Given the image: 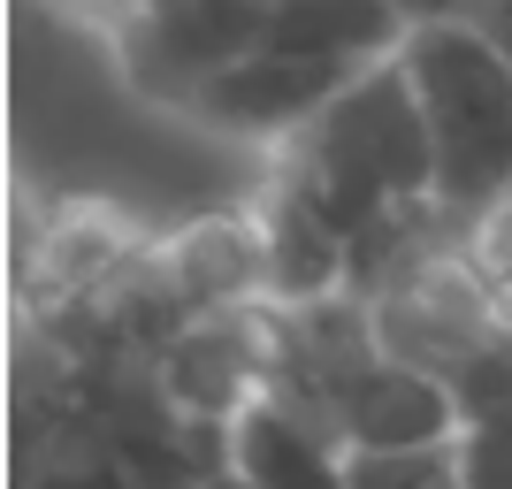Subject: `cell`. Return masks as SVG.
Wrapping results in <instances>:
<instances>
[{
  "label": "cell",
  "mask_w": 512,
  "mask_h": 489,
  "mask_svg": "<svg viewBox=\"0 0 512 489\" xmlns=\"http://www.w3.org/2000/svg\"><path fill=\"white\" fill-rule=\"evenodd\" d=\"M276 184H291L344 245H360L383 214L436 199V130L406 54L367 62L314 123L291 130L276 146Z\"/></svg>",
  "instance_id": "1"
},
{
  "label": "cell",
  "mask_w": 512,
  "mask_h": 489,
  "mask_svg": "<svg viewBox=\"0 0 512 489\" xmlns=\"http://www.w3.org/2000/svg\"><path fill=\"white\" fill-rule=\"evenodd\" d=\"M398 54L436 130V199L482 222L512 199V54L482 31V16L413 23Z\"/></svg>",
  "instance_id": "2"
},
{
  "label": "cell",
  "mask_w": 512,
  "mask_h": 489,
  "mask_svg": "<svg viewBox=\"0 0 512 489\" xmlns=\"http://www.w3.org/2000/svg\"><path fill=\"white\" fill-rule=\"evenodd\" d=\"M260 31H268V0H153L115 16V54L146 100L184 107L214 69L253 54Z\"/></svg>",
  "instance_id": "3"
},
{
  "label": "cell",
  "mask_w": 512,
  "mask_h": 489,
  "mask_svg": "<svg viewBox=\"0 0 512 489\" xmlns=\"http://www.w3.org/2000/svg\"><path fill=\"white\" fill-rule=\"evenodd\" d=\"M367 62L352 54H283V46H253L230 69H214L207 85L184 100L199 130L214 138H245V146H283L291 130H306L321 107L337 100Z\"/></svg>",
  "instance_id": "4"
},
{
  "label": "cell",
  "mask_w": 512,
  "mask_h": 489,
  "mask_svg": "<svg viewBox=\"0 0 512 489\" xmlns=\"http://www.w3.org/2000/svg\"><path fill=\"white\" fill-rule=\"evenodd\" d=\"M230 474L260 489H329L344 482V428L299 383H268L230 413Z\"/></svg>",
  "instance_id": "5"
},
{
  "label": "cell",
  "mask_w": 512,
  "mask_h": 489,
  "mask_svg": "<svg viewBox=\"0 0 512 489\" xmlns=\"http://www.w3.org/2000/svg\"><path fill=\"white\" fill-rule=\"evenodd\" d=\"M337 428H344V451H413V444H451L467 428V405H459L444 367L406 360L383 344L337 390Z\"/></svg>",
  "instance_id": "6"
},
{
  "label": "cell",
  "mask_w": 512,
  "mask_h": 489,
  "mask_svg": "<svg viewBox=\"0 0 512 489\" xmlns=\"http://www.w3.org/2000/svg\"><path fill=\"white\" fill-rule=\"evenodd\" d=\"M413 16L398 0H268V31L260 46L283 54H352V62H383L398 54Z\"/></svg>",
  "instance_id": "7"
},
{
  "label": "cell",
  "mask_w": 512,
  "mask_h": 489,
  "mask_svg": "<svg viewBox=\"0 0 512 489\" xmlns=\"http://www.w3.org/2000/svg\"><path fill=\"white\" fill-rule=\"evenodd\" d=\"M459 482H512V413H474L459 428Z\"/></svg>",
  "instance_id": "8"
},
{
  "label": "cell",
  "mask_w": 512,
  "mask_h": 489,
  "mask_svg": "<svg viewBox=\"0 0 512 489\" xmlns=\"http://www.w3.org/2000/svg\"><path fill=\"white\" fill-rule=\"evenodd\" d=\"M474 245H482V253H490L497 268H512V199H505V207H490V214H482Z\"/></svg>",
  "instance_id": "9"
},
{
  "label": "cell",
  "mask_w": 512,
  "mask_h": 489,
  "mask_svg": "<svg viewBox=\"0 0 512 489\" xmlns=\"http://www.w3.org/2000/svg\"><path fill=\"white\" fill-rule=\"evenodd\" d=\"M398 8H406L413 23H436V16H474L482 0H398Z\"/></svg>",
  "instance_id": "10"
},
{
  "label": "cell",
  "mask_w": 512,
  "mask_h": 489,
  "mask_svg": "<svg viewBox=\"0 0 512 489\" xmlns=\"http://www.w3.org/2000/svg\"><path fill=\"white\" fill-rule=\"evenodd\" d=\"M474 16H482V31H490V39H497V46L512 54V0H482Z\"/></svg>",
  "instance_id": "11"
},
{
  "label": "cell",
  "mask_w": 512,
  "mask_h": 489,
  "mask_svg": "<svg viewBox=\"0 0 512 489\" xmlns=\"http://www.w3.org/2000/svg\"><path fill=\"white\" fill-rule=\"evenodd\" d=\"M100 8H107V23H115V16H130V8H153V0H100Z\"/></svg>",
  "instance_id": "12"
}]
</instances>
